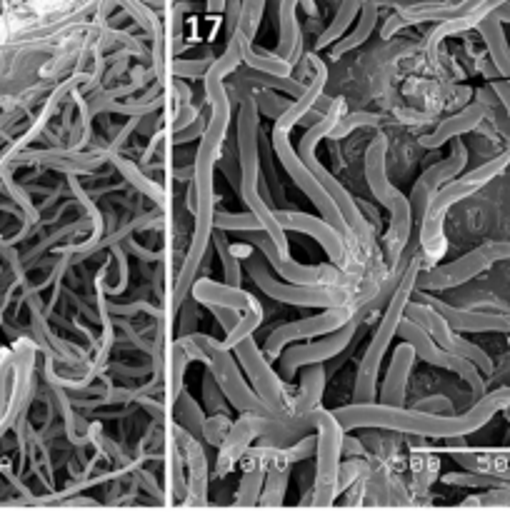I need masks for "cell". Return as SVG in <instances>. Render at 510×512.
I'll list each match as a JSON object with an SVG mask.
<instances>
[{
  "label": "cell",
  "instance_id": "cell-1",
  "mask_svg": "<svg viewBox=\"0 0 510 512\" xmlns=\"http://www.w3.org/2000/svg\"><path fill=\"white\" fill-rule=\"evenodd\" d=\"M418 273H420V258H415L413 263H410V268L403 273V280H400L398 290H395V295L390 298L388 310H385L383 320H380L378 333L373 335V340H370L363 360H360L358 375H355V390H353V403L358 405V408L373 405L375 380H378L380 360H383V355H385V350H388L393 335H398L400 323H403V315L410 305V293H413Z\"/></svg>",
  "mask_w": 510,
  "mask_h": 512
},
{
  "label": "cell",
  "instance_id": "cell-2",
  "mask_svg": "<svg viewBox=\"0 0 510 512\" xmlns=\"http://www.w3.org/2000/svg\"><path fill=\"white\" fill-rule=\"evenodd\" d=\"M508 165H510V150H505V153L495 155L493 160H485L483 165H478V168L470 170V173L460 175V178H455L453 183H448L445 188H440L438 193H435V198L430 200L428 208H425L423 220H420V223H423V230H420V243H423L425 253L440 255V250H443L440 225H443L445 210H448L450 205L458 203V200L473 195L475 190L483 188V185L490 183L493 178H498Z\"/></svg>",
  "mask_w": 510,
  "mask_h": 512
},
{
  "label": "cell",
  "instance_id": "cell-3",
  "mask_svg": "<svg viewBox=\"0 0 510 512\" xmlns=\"http://www.w3.org/2000/svg\"><path fill=\"white\" fill-rule=\"evenodd\" d=\"M340 118H343V100H335L333 110H330V113L325 115L320 123H313L308 130H305V135L300 138V145H298V158L303 160L305 168L315 175V180L323 185V190L330 195V200L338 205V210L343 213L345 223H348V228L353 230V235H358V238L365 243V240L370 238V228H368V223L363 220V215H360L358 203H355V200L345 193L343 185H340L338 180H335L333 175H330L328 170L318 163V158H315V145H318V140L325 138V135L330 138V133H333Z\"/></svg>",
  "mask_w": 510,
  "mask_h": 512
},
{
  "label": "cell",
  "instance_id": "cell-4",
  "mask_svg": "<svg viewBox=\"0 0 510 512\" xmlns=\"http://www.w3.org/2000/svg\"><path fill=\"white\" fill-rule=\"evenodd\" d=\"M290 130H293V128H290V125H285V123H280V120H275V128H273V135H270V138H273V148H275V153H278V160H280V163H283V168L288 170V175H290V178H293V183L298 185V188L303 190V193L308 195L310 200H313L315 208L320 210V215H323L325 223H328L330 228L338 230V233L343 235L345 245H348L350 240L355 238L353 230L348 228V223H345L343 213H340L338 205H335L333 200H330V195L325 193L323 185H320L318 180H315V175L310 173V170L305 168L303 160L298 158V153H295L293 145H290Z\"/></svg>",
  "mask_w": 510,
  "mask_h": 512
},
{
  "label": "cell",
  "instance_id": "cell-5",
  "mask_svg": "<svg viewBox=\"0 0 510 512\" xmlns=\"http://www.w3.org/2000/svg\"><path fill=\"white\" fill-rule=\"evenodd\" d=\"M315 428H318V473L313 483V505L328 508L338 498L340 455H343V428L333 413L315 410Z\"/></svg>",
  "mask_w": 510,
  "mask_h": 512
},
{
  "label": "cell",
  "instance_id": "cell-6",
  "mask_svg": "<svg viewBox=\"0 0 510 512\" xmlns=\"http://www.w3.org/2000/svg\"><path fill=\"white\" fill-rule=\"evenodd\" d=\"M248 273L255 280V285L268 298L278 300V303L300 305V308L335 310L345 308L350 300V295L343 288H298V285L280 283V280L270 278L268 263L263 258H248Z\"/></svg>",
  "mask_w": 510,
  "mask_h": 512
},
{
  "label": "cell",
  "instance_id": "cell-7",
  "mask_svg": "<svg viewBox=\"0 0 510 512\" xmlns=\"http://www.w3.org/2000/svg\"><path fill=\"white\" fill-rule=\"evenodd\" d=\"M405 320H410V323L418 325L420 330H425L428 338H433V343L438 345L440 350L455 355V358H463L468 360V363H473L475 368L480 370V375L493 373V360H490V355L485 353L483 348H478L475 343H470V340L460 338L455 330H450L448 323L443 320V315H440L435 308H430V305L410 303L408 310H405Z\"/></svg>",
  "mask_w": 510,
  "mask_h": 512
},
{
  "label": "cell",
  "instance_id": "cell-8",
  "mask_svg": "<svg viewBox=\"0 0 510 512\" xmlns=\"http://www.w3.org/2000/svg\"><path fill=\"white\" fill-rule=\"evenodd\" d=\"M398 335L410 345V348L415 350V355H418L420 360L435 365V368L450 370V373L458 375L463 383H468L470 395H473L475 403L485 398V380L473 363H468V360H463V358H455V355L440 350L438 345L428 338V333H425V330H420L418 325L410 323V320H405V318H403V323H400Z\"/></svg>",
  "mask_w": 510,
  "mask_h": 512
},
{
  "label": "cell",
  "instance_id": "cell-9",
  "mask_svg": "<svg viewBox=\"0 0 510 512\" xmlns=\"http://www.w3.org/2000/svg\"><path fill=\"white\" fill-rule=\"evenodd\" d=\"M360 313H353V310L345 305V308H335V310H323L315 318H305V320H295V323L280 325L275 328L273 333L268 335V343H265V358H280L283 355V348L293 340H303V338H328V335H335L338 330H343L345 325L353 323Z\"/></svg>",
  "mask_w": 510,
  "mask_h": 512
},
{
  "label": "cell",
  "instance_id": "cell-10",
  "mask_svg": "<svg viewBox=\"0 0 510 512\" xmlns=\"http://www.w3.org/2000/svg\"><path fill=\"white\" fill-rule=\"evenodd\" d=\"M253 238L255 248L263 253V258L278 270V275L283 280H290V285H298V288H338V283L343 280L340 270L330 268V265H298L293 258L283 260L275 253V245L270 243L268 235L260 230V233H248Z\"/></svg>",
  "mask_w": 510,
  "mask_h": 512
},
{
  "label": "cell",
  "instance_id": "cell-11",
  "mask_svg": "<svg viewBox=\"0 0 510 512\" xmlns=\"http://www.w3.org/2000/svg\"><path fill=\"white\" fill-rule=\"evenodd\" d=\"M358 320H360V315L353 320V323L345 325L343 330H338L335 335H328V338L318 340V343L293 345V348L285 350V353L280 355V375H283L285 380H293L295 373H298V368H303V365H320L330 358H338V355L348 348L350 340L355 338Z\"/></svg>",
  "mask_w": 510,
  "mask_h": 512
},
{
  "label": "cell",
  "instance_id": "cell-12",
  "mask_svg": "<svg viewBox=\"0 0 510 512\" xmlns=\"http://www.w3.org/2000/svg\"><path fill=\"white\" fill-rule=\"evenodd\" d=\"M465 160H468V150L460 140H455L453 155L440 163L430 165L418 180H415V188L410 193V210H413L415 220H423L425 208H428L430 200L435 198L440 188H445L448 183H453L455 178H460V170L465 168Z\"/></svg>",
  "mask_w": 510,
  "mask_h": 512
},
{
  "label": "cell",
  "instance_id": "cell-13",
  "mask_svg": "<svg viewBox=\"0 0 510 512\" xmlns=\"http://www.w3.org/2000/svg\"><path fill=\"white\" fill-rule=\"evenodd\" d=\"M238 155H240V195L258 190V105L253 95L240 100L238 113Z\"/></svg>",
  "mask_w": 510,
  "mask_h": 512
},
{
  "label": "cell",
  "instance_id": "cell-14",
  "mask_svg": "<svg viewBox=\"0 0 510 512\" xmlns=\"http://www.w3.org/2000/svg\"><path fill=\"white\" fill-rule=\"evenodd\" d=\"M235 350H238V360L243 363L245 373H248V378L253 380V390L260 398V403H263L270 413L285 415L283 413V380L270 370L268 360L258 353L253 338L243 340Z\"/></svg>",
  "mask_w": 510,
  "mask_h": 512
},
{
  "label": "cell",
  "instance_id": "cell-15",
  "mask_svg": "<svg viewBox=\"0 0 510 512\" xmlns=\"http://www.w3.org/2000/svg\"><path fill=\"white\" fill-rule=\"evenodd\" d=\"M275 220L280 223L283 230H298V233H308L323 245V250L328 253L330 263L333 265H343L345 263V240L343 235L338 233L335 228H330L323 218H313V215L305 213H288V210H278L275 213Z\"/></svg>",
  "mask_w": 510,
  "mask_h": 512
},
{
  "label": "cell",
  "instance_id": "cell-16",
  "mask_svg": "<svg viewBox=\"0 0 510 512\" xmlns=\"http://www.w3.org/2000/svg\"><path fill=\"white\" fill-rule=\"evenodd\" d=\"M485 115H488V90H478V100H475V103H470L468 108H463L460 113L443 120V123L438 125V130L425 135V138H420V143H423L425 148H440V145L448 143V140H455L460 138V135L470 133V130L480 128Z\"/></svg>",
  "mask_w": 510,
  "mask_h": 512
},
{
  "label": "cell",
  "instance_id": "cell-17",
  "mask_svg": "<svg viewBox=\"0 0 510 512\" xmlns=\"http://www.w3.org/2000/svg\"><path fill=\"white\" fill-rule=\"evenodd\" d=\"M490 260L485 258L483 250H473V253L463 255L455 263L440 265V268L428 270L425 280H420V288H430V290H448V288H458V285L468 283L470 278L480 275L483 270L490 268Z\"/></svg>",
  "mask_w": 510,
  "mask_h": 512
},
{
  "label": "cell",
  "instance_id": "cell-18",
  "mask_svg": "<svg viewBox=\"0 0 510 512\" xmlns=\"http://www.w3.org/2000/svg\"><path fill=\"white\" fill-rule=\"evenodd\" d=\"M430 308L438 310L448 328L458 330V333H510V313L493 315L478 313V310H460L450 308L440 300H430Z\"/></svg>",
  "mask_w": 510,
  "mask_h": 512
},
{
  "label": "cell",
  "instance_id": "cell-19",
  "mask_svg": "<svg viewBox=\"0 0 510 512\" xmlns=\"http://www.w3.org/2000/svg\"><path fill=\"white\" fill-rule=\"evenodd\" d=\"M480 3H463V5H453V3H418V5H400L398 15L388 18L383 28V38H388L390 33H395L398 28L408 23H423V20H438V23H445V20L455 18V15L470 13V10L478 8Z\"/></svg>",
  "mask_w": 510,
  "mask_h": 512
},
{
  "label": "cell",
  "instance_id": "cell-20",
  "mask_svg": "<svg viewBox=\"0 0 510 512\" xmlns=\"http://www.w3.org/2000/svg\"><path fill=\"white\" fill-rule=\"evenodd\" d=\"M193 298L198 303L208 305V308H230L235 313L245 315L253 308H258V300L250 293H245L243 288H228V285H218L213 280H198L193 285Z\"/></svg>",
  "mask_w": 510,
  "mask_h": 512
},
{
  "label": "cell",
  "instance_id": "cell-21",
  "mask_svg": "<svg viewBox=\"0 0 510 512\" xmlns=\"http://www.w3.org/2000/svg\"><path fill=\"white\" fill-rule=\"evenodd\" d=\"M415 363V350L408 343L398 345L390 360L388 375H385L383 390H380V400L385 408H403L405 405V385H408L410 370Z\"/></svg>",
  "mask_w": 510,
  "mask_h": 512
},
{
  "label": "cell",
  "instance_id": "cell-22",
  "mask_svg": "<svg viewBox=\"0 0 510 512\" xmlns=\"http://www.w3.org/2000/svg\"><path fill=\"white\" fill-rule=\"evenodd\" d=\"M385 150H388V143H385L383 135L370 143L368 155H365V175H368V185L370 190H373L375 200H378L383 208L390 210L395 188L390 185L388 175H385Z\"/></svg>",
  "mask_w": 510,
  "mask_h": 512
},
{
  "label": "cell",
  "instance_id": "cell-23",
  "mask_svg": "<svg viewBox=\"0 0 510 512\" xmlns=\"http://www.w3.org/2000/svg\"><path fill=\"white\" fill-rule=\"evenodd\" d=\"M498 5H495V8H498ZM478 33H480V38L485 40V48H488L490 60H493L498 75L510 83V45H508V40H505L503 23H500V18L495 15V10L480 20Z\"/></svg>",
  "mask_w": 510,
  "mask_h": 512
},
{
  "label": "cell",
  "instance_id": "cell-24",
  "mask_svg": "<svg viewBox=\"0 0 510 512\" xmlns=\"http://www.w3.org/2000/svg\"><path fill=\"white\" fill-rule=\"evenodd\" d=\"M495 5H498V3H480L478 8H475V10H470V13L455 15V18H450V20H445V23H440L438 28H435L433 33H430V38H428V50H430V58H433V55H435V50H438L440 40H443V38H448V35H458V33H465V30H470V28H478V23H480V20H483L485 15H488V13H493V10H495Z\"/></svg>",
  "mask_w": 510,
  "mask_h": 512
},
{
  "label": "cell",
  "instance_id": "cell-25",
  "mask_svg": "<svg viewBox=\"0 0 510 512\" xmlns=\"http://www.w3.org/2000/svg\"><path fill=\"white\" fill-rule=\"evenodd\" d=\"M288 475H290V460L285 458L283 453H275L273 458H270L268 470H265V485L258 503L270 505V508L283 503L285 488H288Z\"/></svg>",
  "mask_w": 510,
  "mask_h": 512
},
{
  "label": "cell",
  "instance_id": "cell-26",
  "mask_svg": "<svg viewBox=\"0 0 510 512\" xmlns=\"http://www.w3.org/2000/svg\"><path fill=\"white\" fill-rule=\"evenodd\" d=\"M280 40L278 48L273 50L278 58L288 60L290 65H295V58L300 55V28H298V18H295V10L298 5L295 3H280Z\"/></svg>",
  "mask_w": 510,
  "mask_h": 512
},
{
  "label": "cell",
  "instance_id": "cell-27",
  "mask_svg": "<svg viewBox=\"0 0 510 512\" xmlns=\"http://www.w3.org/2000/svg\"><path fill=\"white\" fill-rule=\"evenodd\" d=\"M378 10H380V5L363 3V8H360L358 25H355L353 33L345 35V38L340 40V43L333 45V50H330V58L338 60L343 53H350V50H355V48H358V45H363L365 40L370 38V33H373L375 20H378Z\"/></svg>",
  "mask_w": 510,
  "mask_h": 512
},
{
  "label": "cell",
  "instance_id": "cell-28",
  "mask_svg": "<svg viewBox=\"0 0 510 512\" xmlns=\"http://www.w3.org/2000/svg\"><path fill=\"white\" fill-rule=\"evenodd\" d=\"M360 8H363V5L353 3V0H348V3H340L338 5V13H335V18L330 20L328 28H325L323 33H320V38H318V43H315V48L323 50V48H328L330 43H333V45L340 43V38H343L345 30L350 28V23H353L355 15L360 13Z\"/></svg>",
  "mask_w": 510,
  "mask_h": 512
},
{
  "label": "cell",
  "instance_id": "cell-29",
  "mask_svg": "<svg viewBox=\"0 0 510 512\" xmlns=\"http://www.w3.org/2000/svg\"><path fill=\"white\" fill-rule=\"evenodd\" d=\"M110 160H113L115 168H118L120 173H123V178L128 180L130 185H135V188H138L140 193L148 195V198L155 200V203H165V190L160 188V185L155 183V180L145 178V175L140 173V170L135 168L133 163H130V160H125L123 155H110Z\"/></svg>",
  "mask_w": 510,
  "mask_h": 512
},
{
  "label": "cell",
  "instance_id": "cell-30",
  "mask_svg": "<svg viewBox=\"0 0 510 512\" xmlns=\"http://www.w3.org/2000/svg\"><path fill=\"white\" fill-rule=\"evenodd\" d=\"M175 420H180L185 428V433L195 440H203V425H205V415L200 413V408L195 405L193 398H188L185 393H180V398L175 400Z\"/></svg>",
  "mask_w": 510,
  "mask_h": 512
},
{
  "label": "cell",
  "instance_id": "cell-31",
  "mask_svg": "<svg viewBox=\"0 0 510 512\" xmlns=\"http://www.w3.org/2000/svg\"><path fill=\"white\" fill-rule=\"evenodd\" d=\"M213 243L215 250H218L220 260H223V278L228 288H240V278H243V270H240V260L230 253V245L225 240V235L220 230L213 233Z\"/></svg>",
  "mask_w": 510,
  "mask_h": 512
},
{
  "label": "cell",
  "instance_id": "cell-32",
  "mask_svg": "<svg viewBox=\"0 0 510 512\" xmlns=\"http://www.w3.org/2000/svg\"><path fill=\"white\" fill-rule=\"evenodd\" d=\"M215 230H238V233H260L263 225L255 220V215H228V213H215ZM265 233V230H263Z\"/></svg>",
  "mask_w": 510,
  "mask_h": 512
},
{
  "label": "cell",
  "instance_id": "cell-33",
  "mask_svg": "<svg viewBox=\"0 0 510 512\" xmlns=\"http://www.w3.org/2000/svg\"><path fill=\"white\" fill-rule=\"evenodd\" d=\"M253 100L265 115H270V118H275V120L283 118V115L290 110V105H293V100L278 98V95L270 93V90H258V93L253 95Z\"/></svg>",
  "mask_w": 510,
  "mask_h": 512
},
{
  "label": "cell",
  "instance_id": "cell-34",
  "mask_svg": "<svg viewBox=\"0 0 510 512\" xmlns=\"http://www.w3.org/2000/svg\"><path fill=\"white\" fill-rule=\"evenodd\" d=\"M378 115L373 113H353V115H343V118L338 120V125H335V130L330 133V138L333 140H340L345 138V135L350 133V130L355 128H363V125H378Z\"/></svg>",
  "mask_w": 510,
  "mask_h": 512
},
{
  "label": "cell",
  "instance_id": "cell-35",
  "mask_svg": "<svg viewBox=\"0 0 510 512\" xmlns=\"http://www.w3.org/2000/svg\"><path fill=\"white\" fill-rule=\"evenodd\" d=\"M230 420L225 418V415H215V418H205V425H203V440H208L210 445H218V448H223L225 438H228L230 433Z\"/></svg>",
  "mask_w": 510,
  "mask_h": 512
},
{
  "label": "cell",
  "instance_id": "cell-36",
  "mask_svg": "<svg viewBox=\"0 0 510 512\" xmlns=\"http://www.w3.org/2000/svg\"><path fill=\"white\" fill-rule=\"evenodd\" d=\"M265 5L263 3H243L240 5V30L245 33V38L253 40L258 33L260 15H263Z\"/></svg>",
  "mask_w": 510,
  "mask_h": 512
},
{
  "label": "cell",
  "instance_id": "cell-37",
  "mask_svg": "<svg viewBox=\"0 0 510 512\" xmlns=\"http://www.w3.org/2000/svg\"><path fill=\"white\" fill-rule=\"evenodd\" d=\"M413 410L415 413L443 418V415H453V400L445 398V395H433V398L418 400V403L413 405Z\"/></svg>",
  "mask_w": 510,
  "mask_h": 512
},
{
  "label": "cell",
  "instance_id": "cell-38",
  "mask_svg": "<svg viewBox=\"0 0 510 512\" xmlns=\"http://www.w3.org/2000/svg\"><path fill=\"white\" fill-rule=\"evenodd\" d=\"M203 398H205V410H208L210 415H213V413H225V410H228V405L223 403L225 395L220 393L218 383H215V378H213V373H205Z\"/></svg>",
  "mask_w": 510,
  "mask_h": 512
},
{
  "label": "cell",
  "instance_id": "cell-39",
  "mask_svg": "<svg viewBox=\"0 0 510 512\" xmlns=\"http://www.w3.org/2000/svg\"><path fill=\"white\" fill-rule=\"evenodd\" d=\"M468 508H510V490H488L485 495L465 500Z\"/></svg>",
  "mask_w": 510,
  "mask_h": 512
},
{
  "label": "cell",
  "instance_id": "cell-40",
  "mask_svg": "<svg viewBox=\"0 0 510 512\" xmlns=\"http://www.w3.org/2000/svg\"><path fill=\"white\" fill-rule=\"evenodd\" d=\"M215 60H208V58H198V60H175V63H170V70H173L175 75H180V78H195V75H208V70L213 68Z\"/></svg>",
  "mask_w": 510,
  "mask_h": 512
},
{
  "label": "cell",
  "instance_id": "cell-41",
  "mask_svg": "<svg viewBox=\"0 0 510 512\" xmlns=\"http://www.w3.org/2000/svg\"><path fill=\"white\" fill-rule=\"evenodd\" d=\"M210 313H213L215 318H218V323L223 325L225 338L235 333V328L240 325V318H243V315L235 313V310H230V308H210Z\"/></svg>",
  "mask_w": 510,
  "mask_h": 512
},
{
  "label": "cell",
  "instance_id": "cell-42",
  "mask_svg": "<svg viewBox=\"0 0 510 512\" xmlns=\"http://www.w3.org/2000/svg\"><path fill=\"white\" fill-rule=\"evenodd\" d=\"M205 128H208V123H205V118H203V115H200V118L195 120V123L190 125V128H185L183 133L175 135L173 143H175V145L190 143V140H195V138H198V135H200V138H203V135H205Z\"/></svg>",
  "mask_w": 510,
  "mask_h": 512
},
{
  "label": "cell",
  "instance_id": "cell-43",
  "mask_svg": "<svg viewBox=\"0 0 510 512\" xmlns=\"http://www.w3.org/2000/svg\"><path fill=\"white\" fill-rule=\"evenodd\" d=\"M490 90L498 95L500 105H503L505 115H508V120H510V83L508 80H490Z\"/></svg>",
  "mask_w": 510,
  "mask_h": 512
},
{
  "label": "cell",
  "instance_id": "cell-44",
  "mask_svg": "<svg viewBox=\"0 0 510 512\" xmlns=\"http://www.w3.org/2000/svg\"><path fill=\"white\" fill-rule=\"evenodd\" d=\"M495 15L500 18V23H503V20H508L510 23V3H500L498 8H495Z\"/></svg>",
  "mask_w": 510,
  "mask_h": 512
}]
</instances>
